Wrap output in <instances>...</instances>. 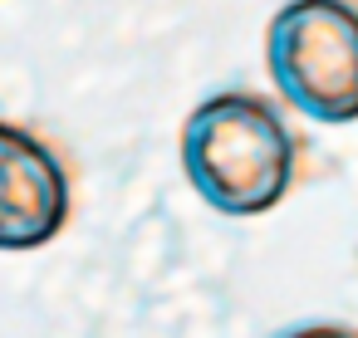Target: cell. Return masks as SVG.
I'll list each match as a JSON object with an SVG mask.
<instances>
[{
  "label": "cell",
  "mask_w": 358,
  "mask_h": 338,
  "mask_svg": "<svg viewBox=\"0 0 358 338\" xmlns=\"http://www.w3.org/2000/svg\"><path fill=\"white\" fill-rule=\"evenodd\" d=\"M304 167V138L285 103L260 89H221L182 123V172L192 191L231 221L275 211Z\"/></svg>",
  "instance_id": "6da1fadb"
},
{
  "label": "cell",
  "mask_w": 358,
  "mask_h": 338,
  "mask_svg": "<svg viewBox=\"0 0 358 338\" xmlns=\"http://www.w3.org/2000/svg\"><path fill=\"white\" fill-rule=\"evenodd\" d=\"M265 69L294 113L358 123V0H285L265 25Z\"/></svg>",
  "instance_id": "7a4b0ae2"
},
{
  "label": "cell",
  "mask_w": 358,
  "mask_h": 338,
  "mask_svg": "<svg viewBox=\"0 0 358 338\" xmlns=\"http://www.w3.org/2000/svg\"><path fill=\"white\" fill-rule=\"evenodd\" d=\"M74 186L64 157L25 123L0 118V250L25 255L69 226Z\"/></svg>",
  "instance_id": "3957f363"
},
{
  "label": "cell",
  "mask_w": 358,
  "mask_h": 338,
  "mask_svg": "<svg viewBox=\"0 0 358 338\" xmlns=\"http://www.w3.org/2000/svg\"><path fill=\"white\" fill-rule=\"evenodd\" d=\"M270 338H358L353 323H329V318H314V323H289V328H275Z\"/></svg>",
  "instance_id": "277c9868"
}]
</instances>
